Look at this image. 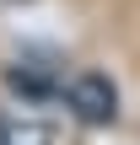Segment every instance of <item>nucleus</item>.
<instances>
[{
	"mask_svg": "<svg viewBox=\"0 0 140 145\" xmlns=\"http://www.w3.org/2000/svg\"><path fill=\"white\" fill-rule=\"evenodd\" d=\"M0 145H54V135H49V124L32 118V113L0 108Z\"/></svg>",
	"mask_w": 140,
	"mask_h": 145,
	"instance_id": "obj_2",
	"label": "nucleus"
},
{
	"mask_svg": "<svg viewBox=\"0 0 140 145\" xmlns=\"http://www.w3.org/2000/svg\"><path fill=\"white\" fill-rule=\"evenodd\" d=\"M65 108L81 124H113L119 118V91H113L108 75H76L65 86Z\"/></svg>",
	"mask_w": 140,
	"mask_h": 145,
	"instance_id": "obj_1",
	"label": "nucleus"
}]
</instances>
